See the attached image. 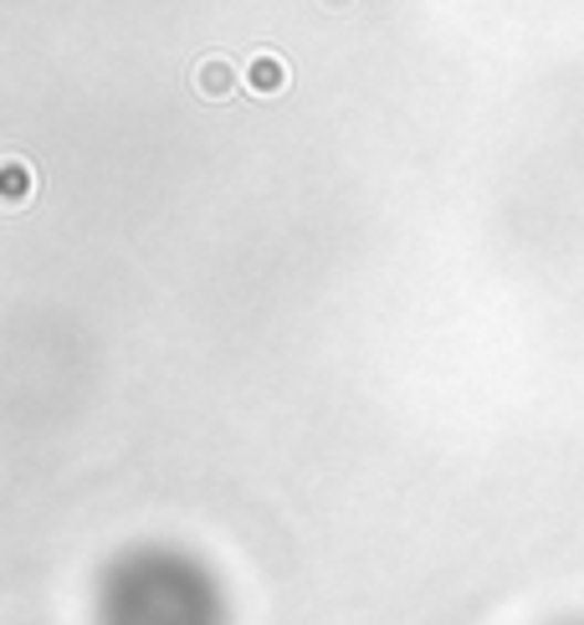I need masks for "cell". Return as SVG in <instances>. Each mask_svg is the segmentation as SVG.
Instances as JSON below:
<instances>
[{"label": "cell", "mask_w": 584, "mask_h": 625, "mask_svg": "<svg viewBox=\"0 0 584 625\" xmlns=\"http://www.w3.org/2000/svg\"><path fill=\"white\" fill-rule=\"evenodd\" d=\"M97 625H231L210 564L185 549H128L97 580Z\"/></svg>", "instance_id": "cell-1"}, {"label": "cell", "mask_w": 584, "mask_h": 625, "mask_svg": "<svg viewBox=\"0 0 584 625\" xmlns=\"http://www.w3.org/2000/svg\"><path fill=\"white\" fill-rule=\"evenodd\" d=\"M559 625H584V615H574V621H559Z\"/></svg>", "instance_id": "cell-2"}]
</instances>
